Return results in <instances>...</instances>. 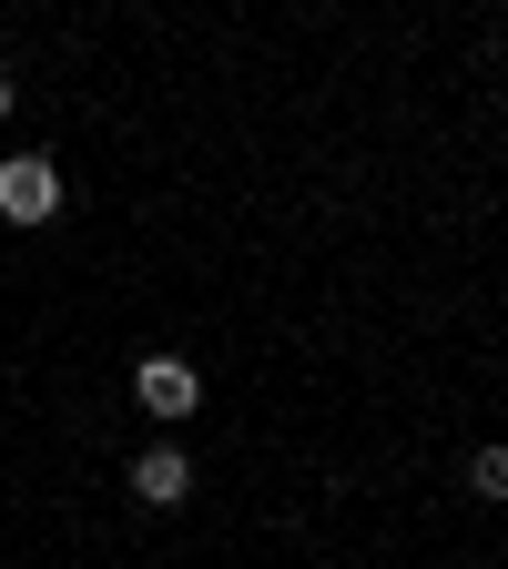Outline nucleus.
Masks as SVG:
<instances>
[{"mask_svg": "<svg viewBox=\"0 0 508 569\" xmlns=\"http://www.w3.org/2000/svg\"><path fill=\"white\" fill-rule=\"evenodd\" d=\"M132 498H142V509H183V498H193V458L183 448H142L132 458Z\"/></svg>", "mask_w": 508, "mask_h": 569, "instance_id": "7ed1b4c3", "label": "nucleus"}, {"mask_svg": "<svg viewBox=\"0 0 508 569\" xmlns=\"http://www.w3.org/2000/svg\"><path fill=\"white\" fill-rule=\"evenodd\" d=\"M0 213H11V224H51L61 213V163L51 153H11L0 163Z\"/></svg>", "mask_w": 508, "mask_h": 569, "instance_id": "f257e3e1", "label": "nucleus"}, {"mask_svg": "<svg viewBox=\"0 0 508 569\" xmlns=\"http://www.w3.org/2000/svg\"><path fill=\"white\" fill-rule=\"evenodd\" d=\"M468 498H488V509H508V448H478V458H468Z\"/></svg>", "mask_w": 508, "mask_h": 569, "instance_id": "20e7f679", "label": "nucleus"}, {"mask_svg": "<svg viewBox=\"0 0 508 569\" xmlns=\"http://www.w3.org/2000/svg\"><path fill=\"white\" fill-rule=\"evenodd\" d=\"M132 397H142V417H193L203 407V377L183 367V356H142V367H132Z\"/></svg>", "mask_w": 508, "mask_h": 569, "instance_id": "f03ea898", "label": "nucleus"}, {"mask_svg": "<svg viewBox=\"0 0 508 569\" xmlns=\"http://www.w3.org/2000/svg\"><path fill=\"white\" fill-rule=\"evenodd\" d=\"M0 112H11V71H0Z\"/></svg>", "mask_w": 508, "mask_h": 569, "instance_id": "39448f33", "label": "nucleus"}]
</instances>
